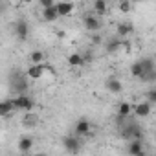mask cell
<instances>
[{
  "label": "cell",
  "instance_id": "cell-1",
  "mask_svg": "<svg viewBox=\"0 0 156 156\" xmlns=\"http://www.w3.org/2000/svg\"><path fill=\"white\" fill-rule=\"evenodd\" d=\"M8 85L13 92H17V96L26 94V90L30 88V79L26 72L22 70H11V73L8 75Z\"/></svg>",
  "mask_w": 156,
  "mask_h": 156
},
{
  "label": "cell",
  "instance_id": "cell-2",
  "mask_svg": "<svg viewBox=\"0 0 156 156\" xmlns=\"http://www.w3.org/2000/svg\"><path fill=\"white\" fill-rule=\"evenodd\" d=\"M62 149L70 154H77L83 149V138L75 136V134H66L62 138Z\"/></svg>",
  "mask_w": 156,
  "mask_h": 156
},
{
  "label": "cell",
  "instance_id": "cell-3",
  "mask_svg": "<svg viewBox=\"0 0 156 156\" xmlns=\"http://www.w3.org/2000/svg\"><path fill=\"white\" fill-rule=\"evenodd\" d=\"M11 101H13V108H15V110H24V112H30V110L35 107V101H33L28 94L15 96V98H11Z\"/></svg>",
  "mask_w": 156,
  "mask_h": 156
},
{
  "label": "cell",
  "instance_id": "cell-4",
  "mask_svg": "<svg viewBox=\"0 0 156 156\" xmlns=\"http://www.w3.org/2000/svg\"><path fill=\"white\" fill-rule=\"evenodd\" d=\"M13 33H15V37L19 39V41H26L28 39V35H30V24H28V20H24V19H19V20H15V24H13Z\"/></svg>",
  "mask_w": 156,
  "mask_h": 156
},
{
  "label": "cell",
  "instance_id": "cell-5",
  "mask_svg": "<svg viewBox=\"0 0 156 156\" xmlns=\"http://www.w3.org/2000/svg\"><path fill=\"white\" fill-rule=\"evenodd\" d=\"M75 136H79V138H85V136H90L92 134V123L87 119V118H81L79 121H77L73 125V132Z\"/></svg>",
  "mask_w": 156,
  "mask_h": 156
},
{
  "label": "cell",
  "instance_id": "cell-6",
  "mask_svg": "<svg viewBox=\"0 0 156 156\" xmlns=\"http://www.w3.org/2000/svg\"><path fill=\"white\" fill-rule=\"evenodd\" d=\"M83 24H85V28L90 31V33H98L99 30H101V20L96 17V15H85L83 17Z\"/></svg>",
  "mask_w": 156,
  "mask_h": 156
},
{
  "label": "cell",
  "instance_id": "cell-7",
  "mask_svg": "<svg viewBox=\"0 0 156 156\" xmlns=\"http://www.w3.org/2000/svg\"><path fill=\"white\" fill-rule=\"evenodd\" d=\"M127 152L130 156H145V147H143V140H130L127 143Z\"/></svg>",
  "mask_w": 156,
  "mask_h": 156
},
{
  "label": "cell",
  "instance_id": "cell-8",
  "mask_svg": "<svg viewBox=\"0 0 156 156\" xmlns=\"http://www.w3.org/2000/svg\"><path fill=\"white\" fill-rule=\"evenodd\" d=\"M46 72V62L44 64H30V68L26 70V75L30 81H35V79H41Z\"/></svg>",
  "mask_w": 156,
  "mask_h": 156
},
{
  "label": "cell",
  "instance_id": "cell-9",
  "mask_svg": "<svg viewBox=\"0 0 156 156\" xmlns=\"http://www.w3.org/2000/svg\"><path fill=\"white\" fill-rule=\"evenodd\" d=\"M151 110H152V105H149L147 101L136 103V105L132 107V112H134L136 118H147V116L151 114Z\"/></svg>",
  "mask_w": 156,
  "mask_h": 156
},
{
  "label": "cell",
  "instance_id": "cell-10",
  "mask_svg": "<svg viewBox=\"0 0 156 156\" xmlns=\"http://www.w3.org/2000/svg\"><path fill=\"white\" fill-rule=\"evenodd\" d=\"M55 11H57L59 19H61V17H68V15H72V11H73V4H72V2H57V4H55Z\"/></svg>",
  "mask_w": 156,
  "mask_h": 156
},
{
  "label": "cell",
  "instance_id": "cell-11",
  "mask_svg": "<svg viewBox=\"0 0 156 156\" xmlns=\"http://www.w3.org/2000/svg\"><path fill=\"white\" fill-rule=\"evenodd\" d=\"M33 138L31 136H22L20 140H19V143H17V149L20 151V152H30L31 151V147H33Z\"/></svg>",
  "mask_w": 156,
  "mask_h": 156
},
{
  "label": "cell",
  "instance_id": "cell-12",
  "mask_svg": "<svg viewBox=\"0 0 156 156\" xmlns=\"http://www.w3.org/2000/svg\"><path fill=\"white\" fill-rule=\"evenodd\" d=\"M107 88L112 94H119L123 90V83L118 79V77H108V79H107Z\"/></svg>",
  "mask_w": 156,
  "mask_h": 156
},
{
  "label": "cell",
  "instance_id": "cell-13",
  "mask_svg": "<svg viewBox=\"0 0 156 156\" xmlns=\"http://www.w3.org/2000/svg\"><path fill=\"white\" fill-rule=\"evenodd\" d=\"M13 110H15V108H13V101H11V98L0 101V118H8Z\"/></svg>",
  "mask_w": 156,
  "mask_h": 156
},
{
  "label": "cell",
  "instance_id": "cell-14",
  "mask_svg": "<svg viewBox=\"0 0 156 156\" xmlns=\"http://www.w3.org/2000/svg\"><path fill=\"white\" fill-rule=\"evenodd\" d=\"M132 31H134V26H132L130 22H119V24H118V37H119V39H121V37L127 39Z\"/></svg>",
  "mask_w": 156,
  "mask_h": 156
},
{
  "label": "cell",
  "instance_id": "cell-15",
  "mask_svg": "<svg viewBox=\"0 0 156 156\" xmlns=\"http://www.w3.org/2000/svg\"><path fill=\"white\" fill-rule=\"evenodd\" d=\"M68 66H72V68H79V66H85L83 55H81V53H77V51L70 53V55H68Z\"/></svg>",
  "mask_w": 156,
  "mask_h": 156
},
{
  "label": "cell",
  "instance_id": "cell-16",
  "mask_svg": "<svg viewBox=\"0 0 156 156\" xmlns=\"http://www.w3.org/2000/svg\"><path fill=\"white\" fill-rule=\"evenodd\" d=\"M119 48H121V39H119V37H112V39H108L107 44H105L107 53H116Z\"/></svg>",
  "mask_w": 156,
  "mask_h": 156
},
{
  "label": "cell",
  "instance_id": "cell-17",
  "mask_svg": "<svg viewBox=\"0 0 156 156\" xmlns=\"http://www.w3.org/2000/svg\"><path fill=\"white\" fill-rule=\"evenodd\" d=\"M28 59H30L31 64H44L46 55H44V51H41V50H33V51L28 55Z\"/></svg>",
  "mask_w": 156,
  "mask_h": 156
},
{
  "label": "cell",
  "instance_id": "cell-18",
  "mask_svg": "<svg viewBox=\"0 0 156 156\" xmlns=\"http://www.w3.org/2000/svg\"><path fill=\"white\" fill-rule=\"evenodd\" d=\"M130 114H132V103L123 101L118 105V118H129Z\"/></svg>",
  "mask_w": 156,
  "mask_h": 156
},
{
  "label": "cell",
  "instance_id": "cell-19",
  "mask_svg": "<svg viewBox=\"0 0 156 156\" xmlns=\"http://www.w3.org/2000/svg\"><path fill=\"white\" fill-rule=\"evenodd\" d=\"M39 123V116L37 114H31V112H26L24 118H22V125L24 127H35Z\"/></svg>",
  "mask_w": 156,
  "mask_h": 156
},
{
  "label": "cell",
  "instance_id": "cell-20",
  "mask_svg": "<svg viewBox=\"0 0 156 156\" xmlns=\"http://www.w3.org/2000/svg\"><path fill=\"white\" fill-rule=\"evenodd\" d=\"M42 19H44L46 22H55V20L59 19V15H57V11H55V6H53V8H48V9H42Z\"/></svg>",
  "mask_w": 156,
  "mask_h": 156
},
{
  "label": "cell",
  "instance_id": "cell-21",
  "mask_svg": "<svg viewBox=\"0 0 156 156\" xmlns=\"http://www.w3.org/2000/svg\"><path fill=\"white\" fill-rule=\"evenodd\" d=\"M130 75L134 77V79H141V81H143V70H141V66H140V61L132 62V66H130Z\"/></svg>",
  "mask_w": 156,
  "mask_h": 156
},
{
  "label": "cell",
  "instance_id": "cell-22",
  "mask_svg": "<svg viewBox=\"0 0 156 156\" xmlns=\"http://www.w3.org/2000/svg\"><path fill=\"white\" fill-rule=\"evenodd\" d=\"M92 8H94V15L98 17V15H105V11H107V2L105 0H96V2L92 4Z\"/></svg>",
  "mask_w": 156,
  "mask_h": 156
},
{
  "label": "cell",
  "instance_id": "cell-23",
  "mask_svg": "<svg viewBox=\"0 0 156 156\" xmlns=\"http://www.w3.org/2000/svg\"><path fill=\"white\" fill-rule=\"evenodd\" d=\"M147 103H149V105L156 103V88H151V90L147 92Z\"/></svg>",
  "mask_w": 156,
  "mask_h": 156
},
{
  "label": "cell",
  "instance_id": "cell-24",
  "mask_svg": "<svg viewBox=\"0 0 156 156\" xmlns=\"http://www.w3.org/2000/svg\"><path fill=\"white\" fill-rule=\"evenodd\" d=\"M130 8H132V4H130V2H125V0H123V2H119V9H121L123 13H129V11H130Z\"/></svg>",
  "mask_w": 156,
  "mask_h": 156
},
{
  "label": "cell",
  "instance_id": "cell-25",
  "mask_svg": "<svg viewBox=\"0 0 156 156\" xmlns=\"http://www.w3.org/2000/svg\"><path fill=\"white\" fill-rule=\"evenodd\" d=\"M81 55H83V61H85V64L94 61V53H92V51H85V53H81Z\"/></svg>",
  "mask_w": 156,
  "mask_h": 156
},
{
  "label": "cell",
  "instance_id": "cell-26",
  "mask_svg": "<svg viewBox=\"0 0 156 156\" xmlns=\"http://www.w3.org/2000/svg\"><path fill=\"white\" fill-rule=\"evenodd\" d=\"M41 6H42V9H48V8H53L55 2L53 0H41Z\"/></svg>",
  "mask_w": 156,
  "mask_h": 156
},
{
  "label": "cell",
  "instance_id": "cell-27",
  "mask_svg": "<svg viewBox=\"0 0 156 156\" xmlns=\"http://www.w3.org/2000/svg\"><path fill=\"white\" fill-rule=\"evenodd\" d=\"M101 41H103V39H101V35H99V33L92 37V42H94V44H101Z\"/></svg>",
  "mask_w": 156,
  "mask_h": 156
},
{
  "label": "cell",
  "instance_id": "cell-28",
  "mask_svg": "<svg viewBox=\"0 0 156 156\" xmlns=\"http://www.w3.org/2000/svg\"><path fill=\"white\" fill-rule=\"evenodd\" d=\"M8 9V4H4V2H0V15H2L4 11Z\"/></svg>",
  "mask_w": 156,
  "mask_h": 156
},
{
  "label": "cell",
  "instance_id": "cell-29",
  "mask_svg": "<svg viewBox=\"0 0 156 156\" xmlns=\"http://www.w3.org/2000/svg\"><path fill=\"white\" fill-rule=\"evenodd\" d=\"M33 156H48L46 152H37V154H33Z\"/></svg>",
  "mask_w": 156,
  "mask_h": 156
},
{
  "label": "cell",
  "instance_id": "cell-30",
  "mask_svg": "<svg viewBox=\"0 0 156 156\" xmlns=\"http://www.w3.org/2000/svg\"><path fill=\"white\" fill-rule=\"evenodd\" d=\"M145 156H151V154H145Z\"/></svg>",
  "mask_w": 156,
  "mask_h": 156
}]
</instances>
